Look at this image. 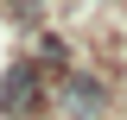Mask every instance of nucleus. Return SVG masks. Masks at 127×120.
I'll return each mask as SVG.
<instances>
[{
    "mask_svg": "<svg viewBox=\"0 0 127 120\" xmlns=\"http://www.w3.org/2000/svg\"><path fill=\"white\" fill-rule=\"evenodd\" d=\"M0 107H6V120H26L45 107V82H38V70L32 63H13V76H6V89H0Z\"/></svg>",
    "mask_w": 127,
    "mask_h": 120,
    "instance_id": "nucleus-1",
    "label": "nucleus"
},
{
    "mask_svg": "<svg viewBox=\"0 0 127 120\" xmlns=\"http://www.w3.org/2000/svg\"><path fill=\"white\" fill-rule=\"evenodd\" d=\"M102 82H95V76H70V82H64V107H70V114H83V120H95L102 114Z\"/></svg>",
    "mask_w": 127,
    "mask_h": 120,
    "instance_id": "nucleus-2",
    "label": "nucleus"
}]
</instances>
